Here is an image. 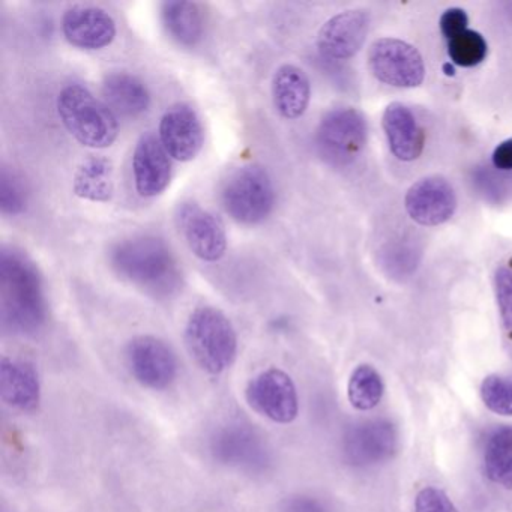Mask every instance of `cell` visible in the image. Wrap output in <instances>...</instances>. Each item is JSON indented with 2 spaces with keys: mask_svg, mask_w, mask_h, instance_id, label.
I'll use <instances>...</instances> for the list:
<instances>
[{
  "mask_svg": "<svg viewBox=\"0 0 512 512\" xmlns=\"http://www.w3.org/2000/svg\"><path fill=\"white\" fill-rule=\"evenodd\" d=\"M281 512H323V509L316 500L299 496L287 500Z\"/></svg>",
  "mask_w": 512,
  "mask_h": 512,
  "instance_id": "cell-31",
  "label": "cell"
},
{
  "mask_svg": "<svg viewBox=\"0 0 512 512\" xmlns=\"http://www.w3.org/2000/svg\"><path fill=\"white\" fill-rule=\"evenodd\" d=\"M245 400L275 424H292L299 415L298 388L281 368L271 367L254 376L245 388Z\"/></svg>",
  "mask_w": 512,
  "mask_h": 512,
  "instance_id": "cell-6",
  "label": "cell"
},
{
  "mask_svg": "<svg viewBox=\"0 0 512 512\" xmlns=\"http://www.w3.org/2000/svg\"><path fill=\"white\" fill-rule=\"evenodd\" d=\"M467 25H469V19H467L466 11L460 10V8H451L440 17V29L449 41L466 32Z\"/></svg>",
  "mask_w": 512,
  "mask_h": 512,
  "instance_id": "cell-30",
  "label": "cell"
},
{
  "mask_svg": "<svg viewBox=\"0 0 512 512\" xmlns=\"http://www.w3.org/2000/svg\"><path fill=\"white\" fill-rule=\"evenodd\" d=\"M370 28L364 10H350L329 19L317 35V47L326 58L344 61L361 49Z\"/></svg>",
  "mask_w": 512,
  "mask_h": 512,
  "instance_id": "cell-14",
  "label": "cell"
},
{
  "mask_svg": "<svg viewBox=\"0 0 512 512\" xmlns=\"http://www.w3.org/2000/svg\"><path fill=\"white\" fill-rule=\"evenodd\" d=\"M176 220L194 256L209 263L223 259L227 251V233L220 218L196 203H182Z\"/></svg>",
  "mask_w": 512,
  "mask_h": 512,
  "instance_id": "cell-9",
  "label": "cell"
},
{
  "mask_svg": "<svg viewBox=\"0 0 512 512\" xmlns=\"http://www.w3.org/2000/svg\"><path fill=\"white\" fill-rule=\"evenodd\" d=\"M62 32L71 46L83 50H101L115 41L118 29L107 11L97 7H77L65 11Z\"/></svg>",
  "mask_w": 512,
  "mask_h": 512,
  "instance_id": "cell-15",
  "label": "cell"
},
{
  "mask_svg": "<svg viewBox=\"0 0 512 512\" xmlns=\"http://www.w3.org/2000/svg\"><path fill=\"white\" fill-rule=\"evenodd\" d=\"M0 398L20 412H35L41 404V382L34 365L2 356Z\"/></svg>",
  "mask_w": 512,
  "mask_h": 512,
  "instance_id": "cell-17",
  "label": "cell"
},
{
  "mask_svg": "<svg viewBox=\"0 0 512 512\" xmlns=\"http://www.w3.org/2000/svg\"><path fill=\"white\" fill-rule=\"evenodd\" d=\"M58 113L68 133L89 149H107L119 136L115 112L82 85H68L58 97Z\"/></svg>",
  "mask_w": 512,
  "mask_h": 512,
  "instance_id": "cell-4",
  "label": "cell"
},
{
  "mask_svg": "<svg viewBox=\"0 0 512 512\" xmlns=\"http://www.w3.org/2000/svg\"><path fill=\"white\" fill-rule=\"evenodd\" d=\"M448 53L451 61L458 67H476L487 56V43L481 34L467 29L449 41Z\"/></svg>",
  "mask_w": 512,
  "mask_h": 512,
  "instance_id": "cell-25",
  "label": "cell"
},
{
  "mask_svg": "<svg viewBox=\"0 0 512 512\" xmlns=\"http://www.w3.org/2000/svg\"><path fill=\"white\" fill-rule=\"evenodd\" d=\"M0 289L4 325L19 334L37 332L46 320V304L34 263L17 251H2Z\"/></svg>",
  "mask_w": 512,
  "mask_h": 512,
  "instance_id": "cell-1",
  "label": "cell"
},
{
  "mask_svg": "<svg viewBox=\"0 0 512 512\" xmlns=\"http://www.w3.org/2000/svg\"><path fill=\"white\" fill-rule=\"evenodd\" d=\"M112 266L124 280L152 293H169L178 284V262L166 242L137 236L116 245Z\"/></svg>",
  "mask_w": 512,
  "mask_h": 512,
  "instance_id": "cell-2",
  "label": "cell"
},
{
  "mask_svg": "<svg viewBox=\"0 0 512 512\" xmlns=\"http://www.w3.org/2000/svg\"><path fill=\"white\" fill-rule=\"evenodd\" d=\"M484 470L494 484L512 488V427L500 428L488 439Z\"/></svg>",
  "mask_w": 512,
  "mask_h": 512,
  "instance_id": "cell-23",
  "label": "cell"
},
{
  "mask_svg": "<svg viewBox=\"0 0 512 512\" xmlns=\"http://www.w3.org/2000/svg\"><path fill=\"white\" fill-rule=\"evenodd\" d=\"M385 385L376 368L368 364L358 365L350 374L347 397L355 409L367 412L382 401Z\"/></svg>",
  "mask_w": 512,
  "mask_h": 512,
  "instance_id": "cell-24",
  "label": "cell"
},
{
  "mask_svg": "<svg viewBox=\"0 0 512 512\" xmlns=\"http://www.w3.org/2000/svg\"><path fill=\"white\" fill-rule=\"evenodd\" d=\"M127 361L134 379L152 391L170 388L178 377L175 352L154 335L133 338L127 347Z\"/></svg>",
  "mask_w": 512,
  "mask_h": 512,
  "instance_id": "cell-8",
  "label": "cell"
},
{
  "mask_svg": "<svg viewBox=\"0 0 512 512\" xmlns=\"http://www.w3.org/2000/svg\"><path fill=\"white\" fill-rule=\"evenodd\" d=\"M407 214L422 226H439L454 215L457 197L454 188L440 176H428L416 182L407 191Z\"/></svg>",
  "mask_w": 512,
  "mask_h": 512,
  "instance_id": "cell-12",
  "label": "cell"
},
{
  "mask_svg": "<svg viewBox=\"0 0 512 512\" xmlns=\"http://www.w3.org/2000/svg\"><path fill=\"white\" fill-rule=\"evenodd\" d=\"M493 164L496 169L512 170V139L500 143L494 149Z\"/></svg>",
  "mask_w": 512,
  "mask_h": 512,
  "instance_id": "cell-32",
  "label": "cell"
},
{
  "mask_svg": "<svg viewBox=\"0 0 512 512\" xmlns=\"http://www.w3.org/2000/svg\"><path fill=\"white\" fill-rule=\"evenodd\" d=\"M133 176L137 193L146 199L160 196L172 181V158L160 137L146 133L134 148Z\"/></svg>",
  "mask_w": 512,
  "mask_h": 512,
  "instance_id": "cell-13",
  "label": "cell"
},
{
  "mask_svg": "<svg viewBox=\"0 0 512 512\" xmlns=\"http://www.w3.org/2000/svg\"><path fill=\"white\" fill-rule=\"evenodd\" d=\"M224 211L241 224L262 223L275 205V190L271 176L257 164H247L233 170L224 179L220 191Z\"/></svg>",
  "mask_w": 512,
  "mask_h": 512,
  "instance_id": "cell-5",
  "label": "cell"
},
{
  "mask_svg": "<svg viewBox=\"0 0 512 512\" xmlns=\"http://www.w3.org/2000/svg\"><path fill=\"white\" fill-rule=\"evenodd\" d=\"M107 106L122 116L143 115L151 106V95L142 80L128 73H112L103 82Z\"/></svg>",
  "mask_w": 512,
  "mask_h": 512,
  "instance_id": "cell-20",
  "label": "cell"
},
{
  "mask_svg": "<svg viewBox=\"0 0 512 512\" xmlns=\"http://www.w3.org/2000/svg\"><path fill=\"white\" fill-rule=\"evenodd\" d=\"M26 193L14 173L2 170L0 175V208L8 215H17L25 209Z\"/></svg>",
  "mask_w": 512,
  "mask_h": 512,
  "instance_id": "cell-27",
  "label": "cell"
},
{
  "mask_svg": "<svg viewBox=\"0 0 512 512\" xmlns=\"http://www.w3.org/2000/svg\"><path fill=\"white\" fill-rule=\"evenodd\" d=\"M272 100L284 119L301 118L311 100L310 79L305 71L296 65H281L272 77Z\"/></svg>",
  "mask_w": 512,
  "mask_h": 512,
  "instance_id": "cell-19",
  "label": "cell"
},
{
  "mask_svg": "<svg viewBox=\"0 0 512 512\" xmlns=\"http://www.w3.org/2000/svg\"><path fill=\"white\" fill-rule=\"evenodd\" d=\"M185 344L196 364L212 376H220L235 364L238 334L223 311L199 307L188 317Z\"/></svg>",
  "mask_w": 512,
  "mask_h": 512,
  "instance_id": "cell-3",
  "label": "cell"
},
{
  "mask_svg": "<svg viewBox=\"0 0 512 512\" xmlns=\"http://www.w3.org/2000/svg\"><path fill=\"white\" fill-rule=\"evenodd\" d=\"M494 289H496L497 304H499L503 325L512 332V269L506 266L497 269Z\"/></svg>",
  "mask_w": 512,
  "mask_h": 512,
  "instance_id": "cell-28",
  "label": "cell"
},
{
  "mask_svg": "<svg viewBox=\"0 0 512 512\" xmlns=\"http://www.w3.org/2000/svg\"><path fill=\"white\" fill-rule=\"evenodd\" d=\"M113 163L104 157H89L77 169L73 191L80 199L94 203H107L115 194Z\"/></svg>",
  "mask_w": 512,
  "mask_h": 512,
  "instance_id": "cell-22",
  "label": "cell"
},
{
  "mask_svg": "<svg viewBox=\"0 0 512 512\" xmlns=\"http://www.w3.org/2000/svg\"><path fill=\"white\" fill-rule=\"evenodd\" d=\"M317 142L328 157L350 160L367 142V122L362 113L350 107L331 110L320 121Z\"/></svg>",
  "mask_w": 512,
  "mask_h": 512,
  "instance_id": "cell-10",
  "label": "cell"
},
{
  "mask_svg": "<svg viewBox=\"0 0 512 512\" xmlns=\"http://www.w3.org/2000/svg\"><path fill=\"white\" fill-rule=\"evenodd\" d=\"M415 512H458V509L442 490L425 487L416 496Z\"/></svg>",
  "mask_w": 512,
  "mask_h": 512,
  "instance_id": "cell-29",
  "label": "cell"
},
{
  "mask_svg": "<svg viewBox=\"0 0 512 512\" xmlns=\"http://www.w3.org/2000/svg\"><path fill=\"white\" fill-rule=\"evenodd\" d=\"M383 130L392 154L400 161H415L424 151L425 134L413 113L400 103H392L383 113Z\"/></svg>",
  "mask_w": 512,
  "mask_h": 512,
  "instance_id": "cell-18",
  "label": "cell"
},
{
  "mask_svg": "<svg viewBox=\"0 0 512 512\" xmlns=\"http://www.w3.org/2000/svg\"><path fill=\"white\" fill-rule=\"evenodd\" d=\"M481 398L491 412L512 416V383L503 377H485L481 385Z\"/></svg>",
  "mask_w": 512,
  "mask_h": 512,
  "instance_id": "cell-26",
  "label": "cell"
},
{
  "mask_svg": "<svg viewBox=\"0 0 512 512\" xmlns=\"http://www.w3.org/2000/svg\"><path fill=\"white\" fill-rule=\"evenodd\" d=\"M212 454L221 464L238 469H256L266 463V448L262 437L245 427L229 425L212 439Z\"/></svg>",
  "mask_w": 512,
  "mask_h": 512,
  "instance_id": "cell-16",
  "label": "cell"
},
{
  "mask_svg": "<svg viewBox=\"0 0 512 512\" xmlns=\"http://www.w3.org/2000/svg\"><path fill=\"white\" fill-rule=\"evenodd\" d=\"M158 137L170 158L190 163L202 151L205 130L193 107L176 104L161 118Z\"/></svg>",
  "mask_w": 512,
  "mask_h": 512,
  "instance_id": "cell-11",
  "label": "cell"
},
{
  "mask_svg": "<svg viewBox=\"0 0 512 512\" xmlns=\"http://www.w3.org/2000/svg\"><path fill=\"white\" fill-rule=\"evenodd\" d=\"M368 65L377 80L394 88H416L424 82L421 53L395 38L377 40L368 53Z\"/></svg>",
  "mask_w": 512,
  "mask_h": 512,
  "instance_id": "cell-7",
  "label": "cell"
},
{
  "mask_svg": "<svg viewBox=\"0 0 512 512\" xmlns=\"http://www.w3.org/2000/svg\"><path fill=\"white\" fill-rule=\"evenodd\" d=\"M161 17L167 34L185 47H194L205 34L202 10L194 2L169 0L161 5Z\"/></svg>",
  "mask_w": 512,
  "mask_h": 512,
  "instance_id": "cell-21",
  "label": "cell"
}]
</instances>
